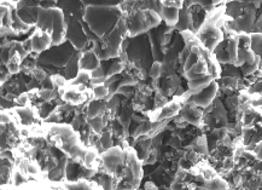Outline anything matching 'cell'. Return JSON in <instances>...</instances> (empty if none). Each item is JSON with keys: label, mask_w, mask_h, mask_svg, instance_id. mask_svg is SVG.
<instances>
[{"label": "cell", "mask_w": 262, "mask_h": 190, "mask_svg": "<svg viewBox=\"0 0 262 190\" xmlns=\"http://www.w3.org/2000/svg\"><path fill=\"white\" fill-rule=\"evenodd\" d=\"M184 42L190 44V54L181 67L183 74L187 80V87L191 95L200 92L211 83L221 77V65L211 52L198 42L195 33L190 30L180 33Z\"/></svg>", "instance_id": "obj_1"}, {"label": "cell", "mask_w": 262, "mask_h": 190, "mask_svg": "<svg viewBox=\"0 0 262 190\" xmlns=\"http://www.w3.org/2000/svg\"><path fill=\"white\" fill-rule=\"evenodd\" d=\"M228 21H231V19L226 16L225 5H218L206 12L203 24L196 33L198 42L211 54L216 46L225 40L224 27Z\"/></svg>", "instance_id": "obj_2"}, {"label": "cell", "mask_w": 262, "mask_h": 190, "mask_svg": "<svg viewBox=\"0 0 262 190\" xmlns=\"http://www.w3.org/2000/svg\"><path fill=\"white\" fill-rule=\"evenodd\" d=\"M123 16L120 4L115 6H91L85 5L84 22L91 32L102 39L115 29L118 20Z\"/></svg>", "instance_id": "obj_3"}, {"label": "cell", "mask_w": 262, "mask_h": 190, "mask_svg": "<svg viewBox=\"0 0 262 190\" xmlns=\"http://www.w3.org/2000/svg\"><path fill=\"white\" fill-rule=\"evenodd\" d=\"M51 142L60 149L65 151L73 160L76 163L84 164V156L86 149L82 147L81 138L79 133L69 125H54L49 130Z\"/></svg>", "instance_id": "obj_4"}, {"label": "cell", "mask_w": 262, "mask_h": 190, "mask_svg": "<svg viewBox=\"0 0 262 190\" xmlns=\"http://www.w3.org/2000/svg\"><path fill=\"white\" fill-rule=\"evenodd\" d=\"M37 28L41 32L47 33L52 38V46H58L65 42L67 35V23L64 14L58 7L44 10L39 7Z\"/></svg>", "instance_id": "obj_5"}, {"label": "cell", "mask_w": 262, "mask_h": 190, "mask_svg": "<svg viewBox=\"0 0 262 190\" xmlns=\"http://www.w3.org/2000/svg\"><path fill=\"white\" fill-rule=\"evenodd\" d=\"M127 23L128 38H135L146 34L150 30L160 27L162 19L160 14L151 9L135 10L125 16Z\"/></svg>", "instance_id": "obj_6"}, {"label": "cell", "mask_w": 262, "mask_h": 190, "mask_svg": "<svg viewBox=\"0 0 262 190\" xmlns=\"http://www.w3.org/2000/svg\"><path fill=\"white\" fill-rule=\"evenodd\" d=\"M128 56V61L133 64L137 65L140 69H150L153 63L152 54H151L150 42H149L148 33L139 35V37L132 38L128 42V47L126 50Z\"/></svg>", "instance_id": "obj_7"}, {"label": "cell", "mask_w": 262, "mask_h": 190, "mask_svg": "<svg viewBox=\"0 0 262 190\" xmlns=\"http://www.w3.org/2000/svg\"><path fill=\"white\" fill-rule=\"evenodd\" d=\"M76 52L77 50L70 42H65L58 46H51L44 54L39 55L37 61L42 64L55 65L57 68H65Z\"/></svg>", "instance_id": "obj_8"}, {"label": "cell", "mask_w": 262, "mask_h": 190, "mask_svg": "<svg viewBox=\"0 0 262 190\" xmlns=\"http://www.w3.org/2000/svg\"><path fill=\"white\" fill-rule=\"evenodd\" d=\"M67 23V35L65 40L73 45L77 51H85L88 46L90 42L87 39V35L84 29V20L77 21V20H70L65 22Z\"/></svg>", "instance_id": "obj_9"}, {"label": "cell", "mask_w": 262, "mask_h": 190, "mask_svg": "<svg viewBox=\"0 0 262 190\" xmlns=\"http://www.w3.org/2000/svg\"><path fill=\"white\" fill-rule=\"evenodd\" d=\"M103 166L108 173H116L126 160V150L120 147H112L109 150L103 151L100 155Z\"/></svg>", "instance_id": "obj_10"}, {"label": "cell", "mask_w": 262, "mask_h": 190, "mask_svg": "<svg viewBox=\"0 0 262 190\" xmlns=\"http://www.w3.org/2000/svg\"><path fill=\"white\" fill-rule=\"evenodd\" d=\"M219 84L218 80L213 82L210 85L206 86V88L201 90L200 92L195 93V95H191L190 98L186 103H191V105L196 106L198 108H208L209 106H211V103L214 102L216 97L219 95Z\"/></svg>", "instance_id": "obj_11"}, {"label": "cell", "mask_w": 262, "mask_h": 190, "mask_svg": "<svg viewBox=\"0 0 262 190\" xmlns=\"http://www.w3.org/2000/svg\"><path fill=\"white\" fill-rule=\"evenodd\" d=\"M181 107H183V103L180 102V100L178 97H174V100L168 102L165 107L156 109L155 111L149 113L150 121L151 123H157V121H165L170 118H174V116L179 115Z\"/></svg>", "instance_id": "obj_12"}, {"label": "cell", "mask_w": 262, "mask_h": 190, "mask_svg": "<svg viewBox=\"0 0 262 190\" xmlns=\"http://www.w3.org/2000/svg\"><path fill=\"white\" fill-rule=\"evenodd\" d=\"M179 115L186 121V124H191V125L200 128H202L204 126L203 110H201L200 108L191 105V103H185V105L181 107Z\"/></svg>", "instance_id": "obj_13"}, {"label": "cell", "mask_w": 262, "mask_h": 190, "mask_svg": "<svg viewBox=\"0 0 262 190\" xmlns=\"http://www.w3.org/2000/svg\"><path fill=\"white\" fill-rule=\"evenodd\" d=\"M30 42H32V49L33 54L35 55H41L45 51L50 49L52 46V38L51 35L47 34V33L41 32L40 29L35 30L32 34V37L29 38Z\"/></svg>", "instance_id": "obj_14"}, {"label": "cell", "mask_w": 262, "mask_h": 190, "mask_svg": "<svg viewBox=\"0 0 262 190\" xmlns=\"http://www.w3.org/2000/svg\"><path fill=\"white\" fill-rule=\"evenodd\" d=\"M100 61L98 60L97 56L92 50H86V51H81L79 60V68L80 70H86V72H93L94 69L100 67Z\"/></svg>", "instance_id": "obj_15"}, {"label": "cell", "mask_w": 262, "mask_h": 190, "mask_svg": "<svg viewBox=\"0 0 262 190\" xmlns=\"http://www.w3.org/2000/svg\"><path fill=\"white\" fill-rule=\"evenodd\" d=\"M211 115L216 120V123L220 124L221 127H227L228 126V113L225 105L220 98L216 97L214 102L211 103Z\"/></svg>", "instance_id": "obj_16"}, {"label": "cell", "mask_w": 262, "mask_h": 190, "mask_svg": "<svg viewBox=\"0 0 262 190\" xmlns=\"http://www.w3.org/2000/svg\"><path fill=\"white\" fill-rule=\"evenodd\" d=\"M179 12L180 10L175 6H168L161 2V19L165 21L166 26L169 28H175L179 21Z\"/></svg>", "instance_id": "obj_17"}, {"label": "cell", "mask_w": 262, "mask_h": 190, "mask_svg": "<svg viewBox=\"0 0 262 190\" xmlns=\"http://www.w3.org/2000/svg\"><path fill=\"white\" fill-rule=\"evenodd\" d=\"M19 19L28 24L29 27L37 26V15H39V6H23L21 9L16 10Z\"/></svg>", "instance_id": "obj_18"}, {"label": "cell", "mask_w": 262, "mask_h": 190, "mask_svg": "<svg viewBox=\"0 0 262 190\" xmlns=\"http://www.w3.org/2000/svg\"><path fill=\"white\" fill-rule=\"evenodd\" d=\"M15 116L17 118L19 124L23 126H32L35 120V113L32 108L28 107H16L12 109Z\"/></svg>", "instance_id": "obj_19"}, {"label": "cell", "mask_w": 262, "mask_h": 190, "mask_svg": "<svg viewBox=\"0 0 262 190\" xmlns=\"http://www.w3.org/2000/svg\"><path fill=\"white\" fill-rule=\"evenodd\" d=\"M108 111L107 109V101H97V100H92L88 102L87 109H86V115L87 119L97 118V116L103 115Z\"/></svg>", "instance_id": "obj_20"}, {"label": "cell", "mask_w": 262, "mask_h": 190, "mask_svg": "<svg viewBox=\"0 0 262 190\" xmlns=\"http://www.w3.org/2000/svg\"><path fill=\"white\" fill-rule=\"evenodd\" d=\"M81 52L77 51L76 54L73 56L72 60L69 61V63L67 64V67L64 68V72H63V77L67 79V82H72L76 78V75L79 74L80 68H79V60Z\"/></svg>", "instance_id": "obj_21"}, {"label": "cell", "mask_w": 262, "mask_h": 190, "mask_svg": "<svg viewBox=\"0 0 262 190\" xmlns=\"http://www.w3.org/2000/svg\"><path fill=\"white\" fill-rule=\"evenodd\" d=\"M260 68H261V60L259 56L255 55L250 61H248V62L244 63L242 67H239V69H241V73L242 75H243V78H249L251 77V75L255 74Z\"/></svg>", "instance_id": "obj_22"}, {"label": "cell", "mask_w": 262, "mask_h": 190, "mask_svg": "<svg viewBox=\"0 0 262 190\" xmlns=\"http://www.w3.org/2000/svg\"><path fill=\"white\" fill-rule=\"evenodd\" d=\"M214 57L216 58L218 63L220 65H226V64H231V60H230V55H228L227 51V39L225 38L223 42L216 46V49L214 50L213 52Z\"/></svg>", "instance_id": "obj_23"}, {"label": "cell", "mask_w": 262, "mask_h": 190, "mask_svg": "<svg viewBox=\"0 0 262 190\" xmlns=\"http://www.w3.org/2000/svg\"><path fill=\"white\" fill-rule=\"evenodd\" d=\"M191 148H192L193 151L200 154L201 156H206V158H209V155H210L208 148V141H206V135L196 137V139L192 142V144H191Z\"/></svg>", "instance_id": "obj_24"}, {"label": "cell", "mask_w": 262, "mask_h": 190, "mask_svg": "<svg viewBox=\"0 0 262 190\" xmlns=\"http://www.w3.org/2000/svg\"><path fill=\"white\" fill-rule=\"evenodd\" d=\"M226 39H227V51L230 55L231 64L237 67V62H238V34L231 35Z\"/></svg>", "instance_id": "obj_25"}, {"label": "cell", "mask_w": 262, "mask_h": 190, "mask_svg": "<svg viewBox=\"0 0 262 190\" xmlns=\"http://www.w3.org/2000/svg\"><path fill=\"white\" fill-rule=\"evenodd\" d=\"M203 186L206 190H228L230 188L227 181L220 176H216L215 178L210 179V181L204 182Z\"/></svg>", "instance_id": "obj_26"}, {"label": "cell", "mask_w": 262, "mask_h": 190, "mask_svg": "<svg viewBox=\"0 0 262 190\" xmlns=\"http://www.w3.org/2000/svg\"><path fill=\"white\" fill-rule=\"evenodd\" d=\"M29 26L28 24L24 23L23 21H22L21 19L19 17V15H17L16 10H14L12 11V26L11 29L14 30L15 34H21V33H26L27 30H29Z\"/></svg>", "instance_id": "obj_27"}, {"label": "cell", "mask_w": 262, "mask_h": 190, "mask_svg": "<svg viewBox=\"0 0 262 190\" xmlns=\"http://www.w3.org/2000/svg\"><path fill=\"white\" fill-rule=\"evenodd\" d=\"M21 64H22V58L19 55L15 54L6 63V70L9 72L10 75H16L21 72Z\"/></svg>", "instance_id": "obj_28"}, {"label": "cell", "mask_w": 262, "mask_h": 190, "mask_svg": "<svg viewBox=\"0 0 262 190\" xmlns=\"http://www.w3.org/2000/svg\"><path fill=\"white\" fill-rule=\"evenodd\" d=\"M251 51L256 56H259L262 64V33H251Z\"/></svg>", "instance_id": "obj_29"}, {"label": "cell", "mask_w": 262, "mask_h": 190, "mask_svg": "<svg viewBox=\"0 0 262 190\" xmlns=\"http://www.w3.org/2000/svg\"><path fill=\"white\" fill-rule=\"evenodd\" d=\"M151 132H152V123L150 120H145L144 123L138 125L134 132H132V137L133 138H139L142 136H149Z\"/></svg>", "instance_id": "obj_30"}, {"label": "cell", "mask_w": 262, "mask_h": 190, "mask_svg": "<svg viewBox=\"0 0 262 190\" xmlns=\"http://www.w3.org/2000/svg\"><path fill=\"white\" fill-rule=\"evenodd\" d=\"M221 77H230V78H236V79H242L243 75H242L241 69L238 67H234L232 64H226L221 65Z\"/></svg>", "instance_id": "obj_31"}, {"label": "cell", "mask_w": 262, "mask_h": 190, "mask_svg": "<svg viewBox=\"0 0 262 190\" xmlns=\"http://www.w3.org/2000/svg\"><path fill=\"white\" fill-rule=\"evenodd\" d=\"M99 143L100 148L103 150H109L110 148H112V130H105L100 133L99 136Z\"/></svg>", "instance_id": "obj_32"}, {"label": "cell", "mask_w": 262, "mask_h": 190, "mask_svg": "<svg viewBox=\"0 0 262 190\" xmlns=\"http://www.w3.org/2000/svg\"><path fill=\"white\" fill-rule=\"evenodd\" d=\"M91 82V73L86 70H80L79 74L76 75L74 80L68 82V86H77V85H86Z\"/></svg>", "instance_id": "obj_33"}, {"label": "cell", "mask_w": 262, "mask_h": 190, "mask_svg": "<svg viewBox=\"0 0 262 190\" xmlns=\"http://www.w3.org/2000/svg\"><path fill=\"white\" fill-rule=\"evenodd\" d=\"M92 93H93V100L97 101H105L109 96V88L105 85H99V86H94L92 88Z\"/></svg>", "instance_id": "obj_34"}, {"label": "cell", "mask_w": 262, "mask_h": 190, "mask_svg": "<svg viewBox=\"0 0 262 190\" xmlns=\"http://www.w3.org/2000/svg\"><path fill=\"white\" fill-rule=\"evenodd\" d=\"M125 69H126V64L123 62H121V61L112 62L107 70V78L115 77V75H120Z\"/></svg>", "instance_id": "obj_35"}, {"label": "cell", "mask_w": 262, "mask_h": 190, "mask_svg": "<svg viewBox=\"0 0 262 190\" xmlns=\"http://www.w3.org/2000/svg\"><path fill=\"white\" fill-rule=\"evenodd\" d=\"M161 70H162V62H153L149 69V77L152 80H158L161 78Z\"/></svg>", "instance_id": "obj_36"}, {"label": "cell", "mask_w": 262, "mask_h": 190, "mask_svg": "<svg viewBox=\"0 0 262 190\" xmlns=\"http://www.w3.org/2000/svg\"><path fill=\"white\" fill-rule=\"evenodd\" d=\"M51 80L54 83L55 88L57 90H60V88H65L68 86V82L62 74H54L51 75Z\"/></svg>", "instance_id": "obj_37"}, {"label": "cell", "mask_w": 262, "mask_h": 190, "mask_svg": "<svg viewBox=\"0 0 262 190\" xmlns=\"http://www.w3.org/2000/svg\"><path fill=\"white\" fill-rule=\"evenodd\" d=\"M56 90L57 88H55L54 91L41 88V90H39V98L41 101H44V102H50V101H52L56 97Z\"/></svg>", "instance_id": "obj_38"}, {"label": "cell", "mask_w": 262, "mask_h": 190, "mask_svg": "<svg viewBox=\"0 0 262 190\" xmlns=\"http://www.w3.org/2000/svg\"><path fill=\"white\" fill-rule=\"evenodd\" d=\"M14 102H15V105L19 106V107H27V105H28V102H29L28 93L22 92L21 95H19V97L14 101Z\"/></svg>", "instance_id": "obj_39"}, {"label": "cell", "mask_w": 262, "mask_h": 190, "mask_svg": "<svg viewBox=\"0 0 262 190\" xmlns=\"http://www.w3.org/2000/svg\"><path fill=\"white\" fill-rule=\"evenodd\" d=\"M68 190H91V188L86 182H77L68 184Z\"/></svg>", "instance_id": "obj_40"}, {"label": "cell", "mask_w": 262, "mask_h": 190, "mask_svg": "<svg viewBox=\"0 0 262 190\" xmlns=\"http://www.w3.org/2000/svg\"><path fill=\"white\" fill-rule=\"evenodd\" d=\"M262 32V5L258 10V17H256L255 26H254L253 33H261Z\"/></svg>", "instance_id": "obj_41"}, {"label": "cell", "mask_w": 262, "mask_h": 190, "mask_svg": "<svg viewBox=\"0 0 262 190\" xmlns=\"http://www.w3.org/2000/svg\"><path fill=\"white\" fill-rule=\"evenodd\" d=\"M60 120V116L58 111L55 109V110L51 111V114H50L49 116H47L46 119H45V123H49V124H58Z\"/></svg>", "instance_id": "obj_42"}, {"label": "cell", "mask_w": 262, "mask_h": 190, "mask_svg": "<svg viewBox=\"0 0 262 190\" xmlns=\"http://www.w3.org/2000/svg\"><path fill=\"white\" fill-rule=\"evenodd\" d=\"M99 78H107V72L103 69L102 65L91 72V79H99Z\"/></svg>", "instance_id": "obj_43"}, {"label": "cell", "mask_w": 262, "mask_h": 190, "mask_svg": "<svg viewBox=\"0 0 262 190\" xmlns=\"http://www.w3.org/2000/svg\"><path fill=\"white\" fill-rule=\"evenodd\" d=\"M253 154L255 156L256 161H262V139L255 146Z\"/></svg>", "instance_id": "obj_44"}, {"label": "cell", "mask_w": 262, "mask_h": 190, "mask_svg": "<svg viewBox=\"0 0 262 190\" xmlns=\"http://www.w3.org/2000/svg\"><path fill=\"white\" fill-rule=\"evenodd\" d=\"M12 121L14 120H12L11 115H10L9 113H5V110L0 111V124H2V125H9Z\"/></svg>", "instance_id": "obj_45"}, {"label": "cell", "mask_w": 262, "mask_h": 190, "mask_svg": "<svg viewBox=\"0 0 262 190\" xmlns=\"http://www.w3.org/2000/svg\"><path fill=\"white\" fill-rule=\"evenodd\" d=\"M41 87L44 88V90H51V91L55 90V85L54 83H52L51 77H47L46 79L41 83Z\"/></svg>", "instance_id": "obj_46"}, {"label": "cell", "mask_w": 262, "mask_h": 190, "mask_svg": "<svg viewBox=\"0 0 262 190\" xmlns=\"http://www.w3.org/2000/svg\"><path fill=\"white\" fill-rule=\"evenodd\" d=\"M184 189V183L181 182L174 181L172 184V190H183Z\"/></svg>", "instance_id": "obj_47"}, {"label": "cell", "mask_w": 262, "mask_h": 190, "mask_svg": "<svg viewBox=\"0 0 262 190\" xmlns=\"http://www.w3.org/2000/svg\"><path fill=\"white\" fill-rule=\"evenodd\" d=\"M261 68H262V64H261Z\"/></svg>", "instance_id": "obj_48"}, {"label": "cell", "mask_w": 262, "mask_h": 190, "mask_svg": "<svg viewBox=\"0 0 262 190\" xmlns=\"http://www.w3.org/2000/svg\"><path fill=\"white\" fill-rule=\"evenodd\" d=\"M261 33H262V32H261Z\"/></svg>", "instance_id": "obj_49"}]
</instances>
